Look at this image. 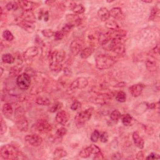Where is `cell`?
Here are the masks:
<instances>
[{"mask_svg": "<svg viewBox=\"0 0 160 160\" xmlns=\"http://www.w3.org/2000/svg\"><path fill=\"white\" fill-rule=\"evenodd\" d=\"M144 88V85L142 84H133L130 88V92L133 97H138L141 94Z\"/></svg>", "mask_w": 160, "mask_h": 160, "instance_id": "obj_14", "label": "cell"}, {"mask_svg": "<svg viewBox=\"0 0 160 160\" xmlns=\"http://www.w3.org/2000/svg\"><path fill=\"white\" fill-rule=\"evenodd\" d=\"M93 51H94V48H93L91 46L83 48L80 53V56L83 59H87L93 54Z\"/></svg>", "mask_w": 160, "mask_h": 160, "instance_id": "obj_27", "label": "cell"}, {"mask_svg": "<svg viewBox=\"0 0 160 160\" xmlns=\"http://www.w3.org/2000/svg\"><path fill=\"white\" fill-rule=\"evenodd\" d=\"M65 36V35L63 33V32L61 30V31H58L55 33L54 35V38L56 41H60L61 40L64 36Z\"/></svg>", "mask_w": 160, "mask_h": 160, "instance_id": "obj_47", "label": "cell"}, {"mask_svg": "<svg viewBox=\"0 0 160 160\" xmlns=\"http://www.w3.org/2000/svg\"><path fill=\"white\" fill-rule=\"evenodd\" d=\"M67 20L69 21L70 23H71L75 26V25H79L81 21V19L78 15H68L66 16Z\"/></svg>", "mask_w": 160, "mask_h": 160, "instance_id": "obj_28", "label": "cell"}, {"mask_svg": "<svg viewBox=\"0 0 160 160\" xmlns=\"http://www.w3.org/2000/svg\"><path fill=\"white\" fill-rule=\"evenodd\" d=\"M121 117V114L118 110H114L110 114V118L114 122L118 121Z\"/></svg>", "mask_w": 160, "mask_h": 160, "instance_id": "obj_36", "label": "cell"}, {"mask_svg": "<svg viewBox=\"0 0 160 160\" xmlns=\"http://www.w3.org/2000/svg\"><path fill=\"white\" fill-rule=\"evenodd\" d=\"M49 13L48 11H46V12H45V13H44V16H43V19H44V21H48V19H49Z\"/></svg>", "mask_w": 160, "mask_h": 160, "instance_id": "obj_58", "label": "cell"}, {"mask_svg": "<svg viewBox=\"0 0 160 160\" xmlns=\"http://www.w3.org/2000/svg\"><path fill=\"white\" fill-rule=\"evenodd\" d=\"M100 133L98 130H94L91 136V141L96 143L97 142L98 140L100 139Z\"/></svg>", "mask_w": 160, "mask_h": 160, "instance_id": "obj_42", "label": "cell"}, {"mask_svg": "<svg viewBox=\"0 0 160 160\" xmlns=\"http://www.w3.org/2000/svg\"><path fill=\"white\" fill-rule=\"evenodd\" d=\"M0 124H1V128H0V134L3 135L7 131V126L6 123L4 121L2 117L1 118V123H0Z\"/></svg>", "mask_w": 160, "mask_h": 160, "instance_id": "obj_44", "label": "cell"}, {"mask_svg": "<svg viewBox=\"0 0 160 160\" xmlns=\"http://www.w3.org/2000/svg\"><path fill=\"white\" fill-rule=\"evenodd\" d=\"M158 13V9L156 7H154L152 9H151V14H150V19L151 20H154L156 18V16H157V14Z\"/></svg>", "mask_w": 160, "mask_h": 160, "instance_id": "obj_51", "label": "cell"}, {"mask_svg": "<svg viewBox=\"0 0 160 160\" xmlns=\"http://www.w3.org/2000/svg\"><path fill=\"white\" fill-rule=\"evenodd\" d=\"M36 102L38 104L41 106H48L51 103L50 100L48 98L44 97H38L36 100Z\"/></svg>", "mask_w": 160, "mask_h": 160, "instance_id": "obj_34", "label": "cell"}, {"mask_svg": "<svg viewBox=\"0 0 160 160\" xmlns=\"http://www.w3.org/2000/svg\"><path fill=\"white\" fill-rule=\"evenodd\" d=\"M146 66L148 71L151 72L156 71L158 68V63L153 58H150L147 60L146 62Z\"/></svg>", "mask_w": 160, "mask_h": 160, "instance_id": "obj_23", "label": "cell"}, {"mask_svg": "<svg viewBox=\"0 0 160 160\" xmlns=\"http://www.w3.org/2000/svg\"><path fill=\"white\" fill-rule=\"evenodd\" d=\"M3 37L5 40L8 41H11L14 39V36L12 33V32L9 31V30H5L3 31Z\"/></svg>", "mask_w": 160, "mask_h": 160, "instance_id": "obj_39", "label": "cell"}, {"mask_svg": "<svg viewBox=\"0 0 160 160\" xmlns=\"http://www.w3.org/2000/svg\"><path fill=\"white\" fill-rule=\"evenodd\" d=\"M39 53L38 48L36 46L30 47L26 49L24 53L23 56L25 60H31L36 56Z\"/></svg>", "mask_w": 160, "mask_h": 160, "instance_id": "obj_15", "label": "cell"}, {"mask_svg": "<svg viewBox=\"0 0 160 160\" xmlns=\"http://www.w3.org/2000/svg\"><path fill=\"white\" fill-rule=\"evenodd\" d=\"M44 13H45V12L43 9H41L39 11V13H38V19H39V20H41L42 18H43Z\"/></svg>", "mask_w": 160, "mask_h": 160, "instance_id": "obj_57", "label": "cell"}, {"mask_svg": "<svg viewBox=\"0 0 160 160\" xmlns=\"http://www.w3.org/2000/svg\"><path fill=\"white\" fill-rule=\"evenodd\" d=\"M121 158H122V155L120 153H116L112 156L113 159H121Z\"/></svg>", "mask_w": 160, "mask_h": 160, "instance_id": "obj_54", "label": "cell"}, {"mask_svg": "<svg viewBox=\"0 0 160 160\" xmlns=\"http://www.w3.org/2000/svg\"><path fill=\"white\" fill-rule=\"evenodd\" d=\"M111 99L110 96L108 94H94L90 98V101L94 104L104 105Z\"/></svg>", "mask_w": 160, "mask_h": 160, "instance_id": "obj_7", "label": "cell"}, {"mask_svg": "<svg viewBox=\"0 0 160 160\" xmlns=\"http://www.w3.org/2000/svg\"><path fill=\"white\" fill-rule=\"evenodd\" d=\"M19 5L17 2H9L6 5V9L8 11H10V12H15V11H16Z\"/></svg>", "mask_w": 160, "mask_h": 160, "instance_id": "obj_35", "label": "cell"}, {"mask_svg": "<svg viewBox=\"0 0 160 160\" xmlns=\"http://www.w3.org/2000/svg\"><path fill=\"white\" fill-rule=\"evenodd\" d=\"M81 107V103L77 101H74L72 103V104L71 106V109L73 111H77V110H79Z\"/></svg>", "mask_w": 160, "mask_h": 160, "instance_id": "obj_49", "label": "cell"}, {"mask_svg": "<svg viewBox=\"0 0 160 160\" xmlns=\"http://www.w3.org/2000/svg\"><path fill=\"white\" fill-rule=\"evenodd\" d=\"M106 26L110 30H116L120 29V26L114 20H108L106 22Z\"/></svg>", "mask_w": 160, "mask_h": 160, "instance_id": "obj_33", "label": "cell"}, {"mask_svg": "<svg viewBox=\"0 0 160 160\" xmlns=\"http://www.w3.org/2000/svg\"><path fill=\"white\" fill-rule=\"evenodd\" d=\"M35 128L41 133H47L52 130V126L46 120H39L34 125Z\"/></svg>", "mask_w": 160, "mask_h": 160, "instance_id": "obj_6", "label": "cell"}, {"mask_svg": "<svg viewBox=\"0 0 160 160\" xmlns=\"http://www.w3.org/2000/svg\"><path fill=\"white\" fill-rule=\"evenodd\" d=\"M25 140L33 146H39L43 143V138L38 134H28L25 137Z\"/></svg>", "mask_w": 160, "mask_h": 160, "instance_id": "obj_9", "label": "cell"}, {"mask_svg": "<svg viewBox=\"0 0 160 160\" xmlns=\"http://www.w3.org/2000/svg\"><path fill=\"white\" fill-rule=\"evenodd\" d=\"M93 110L94 108L91 107L86 110L80 111L76 115L75 118H74V122H75L76 126L78 128L83 127L87 122L90 120L93 113Z\"/></svg>", "mask_w": 160, "mask_h": 160, "instance_id": "obj_2", "label": "cell"}, {"mask_svg": "<svg viewBox=\"0 0 160 160\" xmlns=\"http://www.w3.org/2000/svg\"><path fill=\"white\" fill-rule=\"evenodd\" d=\"M143 2L145 3H150L152 2V1H143Z\"/></svg>", "mask_w": 160, "mask_h": 160, "instance_id": "obj_61", "label": "cell"}, {"mask_svg": "<svg viewBox=\"0 0 160 160\" xmlns=\"http://www.w3.org/2000/svg\"><path fill=\"white\" fill-rule=\"evenodd\" d=\"M74 26V25L68 23L66 24L65 26H64L62 28L61 31L63 32V33L66 35V34H68V33H70V32L71 31V29L73 28Z\"/></svg>", "mask_w": 160, "mask_h": 160, "instance_id": "obj_40", "label": "cell"}, {"mask_svg": "<svg viewBox=\"0 0 160 160\" xmlns=\"http://www.w3.org/2000/svg\"><path fill=\"white\" fill-rule=\"evenodd\" d=\"M111 51L117 55H123L125 53V47L123 44V42L117 43L112 48Z\"/></svg>", "mask_w": 160, "mask_h": 160, "instance_id": "obj_21", "label": "cell"}, {"mask_svg": "<svg viewBox=\"0 0 160 160\" xmlns=\"http://www.w3.org/2000/svg\"><path fill=\"white\" fill-rule=\"evenodd\" d=\"M66 58V53L62 49H56L49 51L48 53V59L50 62H57L62 63Z\"/></svg>", "mask_w": 160, "mask_h": 160, "instance_id": "obj_5", "label": "cell"}, {"mask_svg": "<svg viewBox=\"0 0 160 160\" xmlns=\"http://www.w3.org/2000/svg\"><path fill=\"white\" fill-rule=\"evenodd\" d=\"M17 2L19 6L23 9L25 12V11H32V9L36 7V3L30 1H18Z\"/></svg>", "mask_w": 160, "mask_h": 160, "instance_id": "obj_18", "label": "cell"}, {"mask_svg": "<svg viewBox=\"0 0 160 160\" xmlns=\"http://www.w3.org/2000/svg\"><path fill=\"white\" fill-rule=\"evenodd\" d=\"M24 116V110L21 107H19L18 108L15 112V117L18 119V118H21V117H23Z\"/></svg>", "mask_w": 160, "mask_h": 160, "instance_id": "obj_45", "label": "cell"}, {"mask_svg": "<svg viewBox=\"0 0 160 160\" xmlns=\"http://www.w3.org/2000/svg\"><path fill=\"white\" fill-rule=\"evenodd\" d=\"M31 78L28 74L23 73L18 75L16 79V84L21 90H27L31 85Z\"/></svg>", "mask_w": 160, "mask_h": 160, "instance_id": "obj_4", "label": "cell"}, {"mask_svg": "<svg viewBox=\"0 0 160 160\" xmlns=\"http://www.w3.org/2000/svg\"><path fill=\"white\" fill-rule=\"evenodd\" d=\"M2 61L6 64H12L15 61V57L12 54H9V53L3 55L2 56Z\"/></svg>", "mask_w": 160, "mask_h": 160, "instance_id": "obj_31", "label": "cell"}, {"mask_svg": "<svg viewBox=\"0 0 160 160\" xmlns=\"http://www.w3.org/2000/svg\"><path fill=\"white\" fill-rule=\"evenodd\" d=\"M136 159H144V153L143 151H140L137 153Z\"/></svg>", "mask_w": 160, "mask_h": 160, "instance_id": "obj_55", "label": "cell"}, {"mask_svg": "<svg viewBox=\"0 0 160 160\" xmlns=\"http://www.w3.org/2000/svg\"><path fill=\"white\" fill-rule=\"evenodd\" d=\"M2 112L6 117L9 118V117L12 116L13 113V108L12 105L10 103H5L2 108Z\"/></svg>", "mask_w": 160, "mask_h": 160, "instance_id": "obj_24", "label": "cell"}, {"mask_svg": "<svg viewBox=\"0 0 160 160\" xmlns=\"http://www.w3.org/2000/svg\"><path fill=\"white\" fill-rule=\"evenodd\" d=\"M70 120L69 114L64 110H60L56 115V121L60 124L65 125Z\"/></svg>", "mask_w": 160, "mask_h": 160, "instance_id": "obj_13", "label": "cell"}, {"mask_svg": "<svg viewBox=\"0 0 160 160\" xmlns=\"http://www.w3.org/2000/svg\"><path fill=\"white\" fill-rule=\"evenodd\" d=\"M153 52L155 54H159V45H158L154 49H153Z\"/></svg>", "mask_w": 160, "mask_h": 160, "instance_id": "obj_59", "label": "cell"}, {"mask_svg": "<svg viewBox=\"0 0 160 160\" xmlns=\"http://www.w3.org/2000/svg\"><path fill=\"white\" fill-rule=\"evenodd\" d=\"M90 146V148H91L92 155H95L96 154H97V153L101 152V150L100 149V148L98 147L97 146H96L94 145H91Z\"/></svg>", "mask_w": 160, "mask_h": 160, "instance_id": "obj_50", "label": "cell"}, {"mask_svg": "<svg viewBox=\"0 0 160 160\" xmlns=\"http://www.w3.org/2000/svg\"><path fill=\"white\" fill-rule=\"evenodd\" d=\"M116 100L120 103H124L126 100V95L123 91H119L116 95Z\"/></svg>", "mask_w": 160, "mask_h": 160, "instance_id": "obj_38", "label": "cell"}, {"mask_svg": "<svg viewBox=\"0 0 160 160\" xmlns=\"http://www.w3.org/2000/svg\"><path fill=\"white\" fill-rule=\"evenodd\" d=\"M18 25L19 26L22 28L25 31H26L28 33H33L35 29V22L33 21H26L23 19H21L19 21Z\"/></svg>", "mask_w": 160, "mask_h": 160, "instance_id": "obj_12", "label": "cell"}, {"mask_svg": "<svg viewBox=\"0 0 160 160\" xmlns=\"http://www.w3.org/2000/svg\"><path fill=\"white\" fill-rule=\"evenodd\" d=\"M148 109V103H141V104H138L136 108L134 109V113L138 114L140 115L145 113Z\"/></svg>", "mask_w": 160, "mask_h": 160, "instance_id": "obj_26", "label": "cell"}, {"mask_svg": "<svg viewBox=\"0 0 160 160\" xmlns=\"http://www.w3.org/2000/svg\"><path fill=\"white\" fill-rule=\"evenodd\" d=\"M96 66L99 70H106L112 67L116 62L114 57L108 55H99L95 59Z\"/></svg>", "mask_w": 160, "mask_h": 160, "instance_id": "obj_1", "label": "cell"}, {"mask_svg": "<svg viewBox=\"0 0 160 160\" xmlns=\"http://www.w3.org/2000/svg\"><path fill=\"white\" fill-rule=\"evenodd\" d=\"M91 155H92V153H91L90 146H88L86 148L83 149V150L80 153V156L83 158H89Z\"/></svg>", "mask_w": 160, "mask_h": 160, "instance_id": "obj_37", "label": "cell"}, {"mask_svg": "<svg viewBox=\"0 0 160 160\" xmlns=\"http://www.w3.org/2000/svg\"><path fill=\"white\" fill-rule=\"evenodd\" d=\"M98 15L100 19L104 22H106L110 18V13L109 10L104 7H102L98 10Z\"/></svg>", "mask_w": 160, "mask_h": 160, "instance_id": "obj_20", "label": "cell"}, {"mask_svg": "<svg viewBox=\"0 0 160 160\" xmlns=\"http://www.w3.org/2000/svg\"><path fill=\"white\" fill-rule=\"evenodd\" d=\"M146 159H160V156L155 153H152L151 154L149 155L146 158Z\"/></svg>", "mask_w": 160, "mask_h": 160, "instance_id": "obj_52", "label": "cell"}, {"mask_svg": "<svg viewBox=\"0 0 160 160\" xmlns=\"http://www.w3.org/2000/svg\"><path fill=\"white\" fill-rule=\"evenodd\" d=\"M67 156V152L63 148H56L54 152V158L55 159H61Z\"/></svg>", "mask_w": 160, "mask_h": 160, "instance_id": "obj_32", "label": "cell"}, {"mask_svg": "<svg viewBox=\"0 0 160 160\" xmlns=\"http://www.w3.org/2000/svg\"><path fill=\"white\" fill-rule=\"evenodd\" d=\"M88 84V81L86 78L81 77L77 78L76 80L73 81V83L71 84L70 89L71 91H74L78 89H84L86 88Z\"/></svg>", "mask_w": 160, "mask_h": 160, "instance_id": "obj_8", "label": "cell"}, {"mask_svg": "<svg viewBox=\"0 0 160 160\" xmlns=\"http://www.w3.org/2000/svg\"><path fill=\"white\" fill-rule=\"evenodd\" d=\"M126 35V31L123 29H116V30H110L106 33L104 36L105 38L110 39H120L123 38Z\"/></svg>", "mask_w": 160, "mask_h": 160, "instance_id": "obj_10", "label": "cell"}, {"mask_svg": "<svg viewBox=\"0 0 160 160\" xmlns=\"http://www.w3.org/2000/svg\"><path fill=\"white\" fill-rule=\"evenodd\" d=\"M3 68H1V76L3 75Z\"/></svg>", "mask_w": 160, "mask_h": 160, "instance_id": "obj_60", "label": "cell"}, {"mask_svg": "<svg viewBox=\"0 0 160 160\" xmlns=\"http://www.w3.org/2000/svg\"><path fill=\"white\" fill-rule=\"evenodd\" d=\"M122 123L124 126H131L134 123V119L129 114H125L122 116Z\"/></svg>", "mask_w": 160, "mask_h": 160, "instance_id": "obj_30", "label": "cell"}, {"mask_svg": "<svg viewBox=\"0 0 160 160\" xmlns=\"http://www.w3.org/2000/svg\"><path fill=\"white\" fill-rule=\"evenodd\" d=\"M83 43L81 40L74 39L73 40L70 45V50L72 54L74 56H77L80 54L83 48Z\"/></svg>", "mask_w": 160, "mask_h": 160, "instance_id": "obj_11", "label": "cell"}, {"mask_svg": "<svg viewBox=\"0 0 160 160\" xmlns=\"http://www.w3.org/2000/svg\"><path fill=\"white\" fill-rule=\"evenodd\" d=\"M94 159H98V160H101V159H104V156H103V155L102 154L101 151L96 154L93 158Z\"/></svg>", "mask_w": 160, "mask_h": 160, "instance_id": "obj_53", "label": "cell"}, {"mask_svg": "<svg viewBox=\"0 0 160 160\" xmlns=\"http://www.w3.org/2000/svg\"><path fill=\"white\" fill-rule=\"evenodd\" d=\"M21 19L35 22L36 18L32 11H25L22 14V16H21Z\"/></svg>", "mask_w": 160, "mask_h": 160, "instance_id": "obj_29", "label": "cell"}, {"mask_svg": "<svg viewBox=\"0 0 160 160\" xmlns=\"http://www.w3.org/2000/svg\"><path fill=\"white\" fill-rule=\"evenodd\" d=\"M70 8L73 11V12L78 15H80L84 13L85 8L84 6L81 4H78L76 3H72L70 5Z\"/></svg>", "mask_w": 160, "mask_h": 160, "instance_id": "obj_22", "label": "cell"}, {"mask_svg": "<svg viewBox=\"0 0 160 160\" xmlns=\"http://www.w3.org/2000/svg\"><path fill=\"white\" fill-rule=\"evenodd\" d=\"M66 133H67V129L63 127L60 128L58 129L57 131H56V134L60 138L64 136Z\"/></svg>", "mask_w": 160, "mask_h": 160, "instance_id": "obj_46", "label": "cell"}, {"mask_svg": "<svg viewBox=\"0 0 160 160\" xmlns=\"http://www.w3.org/2000/svg\"><path fill=\"white\" fill-rule=\"evenodd\" d=\"M0 155L4 159H15L19 156L18 149L12 145H6L2 147Z\"/></svg>", "mask_w": 160, "mask_h": 160, "instance_id": "obj_3", "label": "cell"}, {"mask_svg": "<svg viewBox=\"0 0 160 160\" xmlns=\"http://www.w3.org/2000/svg\"><path fill=\"white\" fill-rule=\"evenodd\" d=\"M41 33L46 38H51L52 36H54L55 32L51 29H45L43 30H42Z\"/></svg>", "mask_w": 160, "mask_h": 160, "instance_id": "obj_41", "label": "cell"}, {"mask_svg": "<svg viewBox=\"0 0 160 160\" xmlns=\"http://www.w3.org/2000/svg\"><path fill=\"white\" fill-rule=\"evenodd\" d=\"M49 68L52 73L57 74L60 73L63 69V65L61 63L57 62H50L49 63Z\"/></svg>", "mask_w": 160, "mask_h": 160, "instance_id": "obj_25", "label": "cell"}, {"mask_svg": "<svg viewBox=\"0 0 160 160\" xmlns=\"http://www.w3.org/2000/svg\"><path fill=\"white\" fill-rule=\"evenodd\" d=\"M158 103H151V104H148V109H151V110H153L155 109L157 107H158Z\"/></svg>", "mask_w": 160, "mask_h": 160, "instance_id": "obj_56", "label": "cell"}, {"mask_svg": "<svg viewBox=\"0 0 160 160\" xmlns=\"http://www.w3.org/2000/svg\"><path fill=\"white\" fill-rule=\"evenodd\" d=\"M61 104L60 103H56L55 104H53V105H51L49 108V111L51 113H55V111H58V110H60L61 108Z\"/></svg>", "mask_w": 160, "mask_h": 160, "instance_id": "obj_43", "label": "cell"}, {"mask_svg": "<svg viewBox=\"0 0 160 160\" xmlns=\"http://www.w3.org/2000/svg\"><path fill=\"white\" fill-rule=\"evenodd\" d=\"M16 124L18 130L20 131H26L28 129V123L24 116L16 119Z\"/></svg>", "mask_w": 160, "mask_h": 160, "instance_id": "obj_16", "label": "cell"}, {"mask_svg": "<svg viewBox=\"0 0 160 160\" xmlns=\"http://www.w3.org/2000/svg\"><path fill=\"white\" fill-rule=\"evenodd\" d=\"M133 140L137 148L140 149H143L144 148L145 141L138 131H135L133 133Z\"/></svg>", "mask_w": 160, "mask_h": 160, "instance_id": "obj_19", "label": "cell"}, {"mask_svg": "<svg viewBox=\"0 0 160 160\" xmlns=\"http://www.w3.org/2000/svg\"><path fill=\"white\" fill-rule=\"evenodd\" d=\"M108 138H109L108 134L106 132H103L101 134H100V141L102 143H106V142H107L108 141Z\"/></svg>", "mask_w": 160, "mask_h": 160, "instance_id": "obj_48", "label": "cell"}, {"mask_svg": "<svg viewBox=\"0 0 160 160\" xmlns=\"http://www.w3.org/2000/svg\"><path fill=\"white\" fill-rule=\"evenodd\" d=\"M110 16L117 20H123L124 19V15L122 10L120 8H113L110 12Z\"/></svg>", "mask_w": 160, "mask_h": 160, "instance_id": "obj_17", "label": "cell"}]
</instances>
